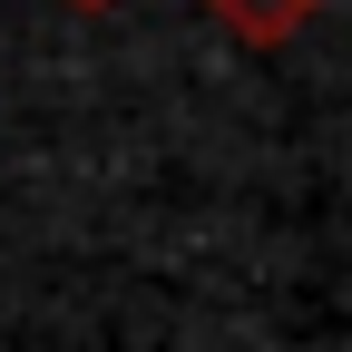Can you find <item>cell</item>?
Here are the masks:
<instances>
[{
	"label": "cell",
	"mask_w": 352,
	"mask_h": 352,
	"mask_svg": "<svg viewBox=\"0 0 352 352\" xmlns=\"http://www.w3.org/2000/svg\"><path fill=\"white\" fill-rule=\"evenodd\" d=\"M206 10L226 20L245 50H284V39H303V30L333 10V0H206Z\"/></svg>",
	"instance_id": "cell-1"
},
{
	"label": "cell",
	"mask_w": 352,
	"mask_h": 352,
	"mask_svg": "<svg viewBox=\"0 0 352 352\" xmlns=\"http://www.w3.org/2000/svg\"><path fill=\"white\" fill-rule=\"evenodd\" d=\"M69 10H108V0H69Z\"/></svg>",
	"instance_id": "cell-2"
}]
</instances>
